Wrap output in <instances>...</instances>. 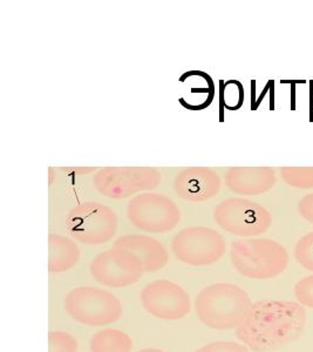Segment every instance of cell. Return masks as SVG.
Returning a JSON list of instances; mask_svg holds the SVG:
<instances>
[{
  "instance_id": "cell-16",
  "label": "cell",
  "mask_w": 313,
  "mask_h": 352,
  "mask_svg": "<svg viewBox=\"0 0 313 352\" xmlns=\"http://www.w3.org/2000/svg\"><path fill=\"white\" fill-rule=\"evenodd\" d=\"M80 260V250L74 241L62 235L49 236V272H69Z\"/></svg>"
},
{
  "instance_id": "cell-27",
  "label": "cell",
  "mask_w": 313,
  "mask_h": 352,
  "mask_svg": "<svg viewBox=\"0 0 313 352\" xmlns=\"http://www.w3.org/2000/svg\"><path fill=\"white\" fill-rule=\"evenodd\" d=\"M310 84H311V93H310V96H311V102L313 104V81H311Z\"/></svg>"
},
{
  "instance_id": "cell-25",
  "label": "cell",
  "mask_w": 313,
  "mask_h": 352,
  "mask_svg": "<svg viewBox=\"0 0 313 352\" xmlns=\"http://www.w3.org/2000/svg\"><path fill=\"white\" fill-rule=\"evenodd\" d=\"M64 170H72V172L77 173V175H84L87 173L95 170L94 168H62Z\"/></svg>"
},
{
  "instance_id": "cell-24",
  "label": "cell",
  "mask_w": 313,
  "mask_h": 352,
  "mask_svg": "<svg viewBox=\"0 0 313 352\" xmlns=\"http://www.w3.org/2000/svg\"><path fill=\"white\" fill-rule=\"evenodd\" d=\"M298 212L303 219L313 224V192L303 197L298 204Z\"/></svg>"
},
{
  "instance_id": "cell-20",
  "label": "cell",
  "mask_w": 313,
  "mask_h": 352,
  "mask_svg": "<svg viewBox=\"0 0 313 352\" xmlns=\"http://www.w3.org/2000/svg\"><path fill=\"white\" fill-rule=\"evenodd\" d=\"M294 258L303 268L313 272V232L298 241L294 247Z\"/></svg>"
},
{
  "instance_id": "cell-23",
  "label": "cell",
  "mask_w": 313,
  "mask_h": 352,
  "mask_svg": "<svg viewBox=\"0 0 313 352\" xmlns=\"http://www.w3.org/2000/svg\"><path fill=\"white\" fill-rule=\"evenodd\" d=\"M196 352H249L248 346L236 342H213L198 349Z\"/></svg>"
},
{
  "instance_id": "cell-26",
  "label": "cell",
  "mask_w": 313,
  "mask_h": 352,
  "mask_svg": "<svg viewBox=\"0 0 313 352\" xmlns=\"http://www.w3.org/2000/svg\"><path fill=\"white\" fill-rule=\"evenodd\" d=\"M137 352H165L160 350V349H142L140 351Z\"/></svg>"
},
{
  "instance_id": "cell-17",
  "label": "cell",
  "mask_w": 313,
  "mask_h": 352,
  "mask_svg": "<svg viewBox=\"0 0 313 352\" xmlns=\"http://www.w3.org/2000/svg\"><path fill=\"white\" fill-rule=\"evenodd\" d=\"M91 352H130L132 338L117 329H104L94 333L89 342Z\"/></svg>"
},
{
  "instance_id": "cell-21",
  "label": "cell",
  "mask_w": 313,
  "mask_h": 352,
  "mask_svg": "<svg viewBox=\"0 0 313 352\" xmlns=\"http://www.w3.org/2000/svg\"><path fill=\"white\" fill-rule=\"evenodd\" d=\"M78 340L64 331L49 333V352H77Z\"/></svg>"
},
{
  "instance_id": "cell-6",
  "label": "cell",
  "mask_w": 313,
  "mask_h": 352,
  "mask_svg": "<svg viewBox=\"0 0 313 352\" xmlns=\"http://www.w3.org/2000/svg\"><path fill=\"white\" fill-rule=\"evenodd\" d=\"M161 181V173L153 167H104L93 177L97 192L114 200L157 188Z\"/></svg>"
},
{
  "instance_id": "cell-5",
  "label": "cell",
  "mask_w": 313,
  "mask_h": 352,
  "mask_svg": "<svg viewBox=\"0 0 313 352\" xmlns=\"http://www.w3.org/2000/svg\"><path fill=\"white\" fill-rule=\"evenodd\" d=\"M213 220L225 232L255 237L269 230L273 217L263 206L244 197H229L213 209Z\"/></svg>"
},
{
  "instance_id": "cell-18",
  "label": "cell",
  "mask_w": 313,
  "mask_h": 352,
  "mask_svg": "<svg viewBox=\"0 0 313 352\" xmlns=\"http://www.w3.org/2000/svg\"><path fill=\"white\" fill-rule=\"evenodd\" d=\"M221 104L228 111H238L244 104V87L241 81H221Z\"/></svg>"
},
{
  "instance_id": "cell-14",
  "label": "cell",
  "mask_w": 313,
  "mask_h": 352,
  "mask_svg": "<svg viewBox=\"0 0 313 352\" xmlns=\"http://www.w3.org/2000/svg\"><path fill=\"white\" fill-rule=\"evenodd\" d=\"M114 248L132 252L143 265L145 272H154L165 268L168 263V252L163 244L153 237L132 234L121 236L114 242Z\"/></svg>"
},
{
  "instance_id": "cell-15",
  "label": "cell",
  "mask_w": 313,
  "mask_h": 352,
  "mask_svg": "<svg viewBox=\"0 0 313 352\" xmlns=\"http://www.w3.org/2000/svg\"><path fill=\"white\" fill-rule=\"evenodd\" d=\"M178 81L183 85V93L178 99L180 104L189 111L208 109L215 98L213 78L203 71H188Z\"/></svg>"
},
{
  "instance_id": "cell-3",
  "label": "cell",
  "mask_w": 313,
  "mask_h": 352,
  "mask_svg": "<svg viewBox=\"0 0 313 352\" xmlns=\"http://www.w3.org/2000/svg\"><path fill=\"white\" fill-rule=\"evenodd\" d=\"M230 257L241 275L253 280H270L286 272L289 252L270 239H248L231 243Z\"/></svg>"
},
{
  "instance_id": "cell-4",
  "label": "cell",
  "mask_w": 313,
  "mask_h": 352,
  "mask_svg": "<svg viewBox=\"0 0 313 352\" xmlns=\"http://www.w3.org/2000/svg\"><path fill=\"white\" fill-rule=\"evenodd\" d=\"M65 310L73 320L89 327H104L120 320L122 305L112 292L79 287L65 297Z\"/></svg>"
},
{
  "instance_id": "cell-19",
  "label": "cell",
  "mask_w": 313,
  "mask_h": 352,
  "mask_svg": "<svg viewBox=\"0 0 313 352\" xmlns=\"http://www.w3.org/2000/svg\"><path fill=\"white\" fill-rule=\"evenodd\" d=\"M281 175L290 187L313 188V167H281Z\"/></svg>"
},
{
  "instance_id": "cell-1",
  "label": "cell",
  "mask_w": 313,
  "mask_h": 352,
  "mask_svg": "<svg viewBox=\"0 0 313 352\" xmlns=\"http://www.w3.org/2000/svg\"><path fill=\"white\" fill-rule=\"evenodd\" d=\"M305 324V309L299 303L258 300L236 329V336L251 351L271 352L296 342Z\"/></svg>"
},
{
  "instance_id": "cell-12",
  "label": "cell",
  "mask_w": 313,
  "mask_h": 352,
  "mask_svg": "<svg viewBox=\"0 0 313 352\" xmlns=\"http://www.w3.org/2000/svg\"><path fill=\"white\" fill-rule=\"evenodd\" d=\"M221 179L208 167H188L174 179V192L182 200L205 202L213 199L221 190Z\"/></svg>"
},
{
  "instance_id": "cell-8",
  "label": "cell",
  "mask_w": 313,
  "mask_h": 352,
  "mask_svg": "<svg viewBox=\"0 0 313 352\" xmlns=\"http://www.w3.org/2000/svg\"><path fill=\"white\" fill-rule=\"evenodd\" d=\"M177 260L194 267L216 263L224 256L227 243L220 232L208 227H190L177 232L172 241Z\"/></svg>"
},
{
  "instance_id": "cell-13",
  "label": "cell",
  "mask_w": 313,
  "mask_h": 352,
  "mask_svg": "<svg viewBox=\"0 0 313 352\" xmlns=\"http://www.w3.org/2000/svg\"><path fill=\"white\" fill-rule=\"evenodd\" d=\"M229 190L244 197L269 192L276 184V172L271 167H231L224 174Z\"/></svg>"
},
{
  "instance_id": "cell-9",
  "label": "cell",
  "mask_w": 313,
  "mask_h": 352,
  "mask_svg": "<svg viewBox=\"0 0 313 352\" xmlns=\"http://www.w3.org/2000/svg\"><path fill=\"white\" fill-rule=\"evenodd\" d=\"M128 220L147 232L173 230L181 220V210L172 199L156 192H145L132 197L127 206Z\"/></svg>"
},
{
  "instance_id": "cell-11",
  "label": "cell",
  "mask_w": 313,
  "mask_h": 352,
  "mask_svg": "<svg viewBox=\"0 0 313 352\" xmlns=\"http://www.w3.org/2000/svg\"><path fill=\"white\" fill-rule=\"evenodd\" d=\"M146 310L161 320H177L187 316L192 300L185 289L170 280H154L141 294Z\"/></svg>"
},
{
  "instance_id": "cell-10",
  "label": "cell",
  "mask_w": 313,
  "mask_h": 352,
  "mask_svg": "<svg viewBox=\"0 0 313 352\" xmlns=\"http://www.w3.org/2000/svg\"><path fill=\"white\" fill-rule=\"evenodd\" d=\"M89 269L94 280L111 288L134 285L145 272L143 265L132 252L117 248L99 254Z\"/></svg>"
},
{
  "instance_id": "cell-7",
  "label": "cell",
  "mask_w": 313,
  "mask_h": 352,
  "mask_svg": "<svg viewBox=\"0 0 313 352\" xmlns=\"http://www.w3.org/2000/svg\"><path fill=\"white\" fill-rule=\"evenodd\" d=\"M67 229L81 243H107L117 230V214L100 202H84L69 210Z\"/></svg>"
},
{
  "instance_id": "cell-22",
  "label": "cell",
  "mask_w": 313,
  "mask_h": 352,
  "mask_svg": "<svg viewBox=\"0 0 313 352\" xmlns=\"http://www.w3.org/2000/svg\"><path fill=\"white\" fill-rule=\"evenodd\" d=\"M294 296L299 305L313 309V276L304 277L294 287Z\"/></svg>"
},
{
  "instance_id": "cell-2",
  "label": "cell",
  "mask_w": 313,
  "mask_h": 352,
  "mask_svg": "<svg viewBox=\"0 0 313 352\" xmlns=\"http://www.w3.org/2000/svg\"><path fill=\"white\" fill-rule=\"evenodd\" d=\"M253 300L248 292L231 283L208 285L195 300L198 320L210 329L231 330L242 324Z\"/></svg>"
}]
</instances>
